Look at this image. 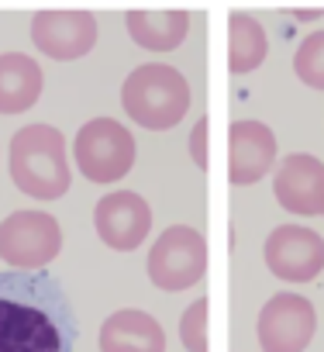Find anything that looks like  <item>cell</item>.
I'll return each instance as SVG.
<instances>
[{
	"label": "cell",
	"instance_id": "cell-1",
	"mask_svg": "<svg viewBox=\"0 0 324 352\" xmlns=\"http://www.w3.org/2000/svg\"><path fill=\"white\" fill-rule=\"evenodd\" d=\"M76 314L45 270L0 273V352H73Z\"/></svg>",
	"mask_w": 324,
	"mask_h": 352
},
{
	"label": "cell",
	"instance_id": "cell-2",
	"mask_svg": "<svg viewBox=\"0 0 324 352\" xmlns=\"http://www.w3.org/2000/svg\"><path fill=\"white\" fill-rule=\"evenodd\" d=\"M8 169L21 194L35 201H59L73 184L66 159V135L52 124H25L8 148Z\"/></svg>",
	"mask_w": 324,
	"mask_h": 352
},
{
	"label": "cell",
	"instance_id": "cell-3",
	"mask_svg": "<svg viewBox=\"0 0 324 352\" xmlns=\"http://www.w3.org/2000/svg\"><path fill=\"white\" fill-rule=\"evenodd\" d=\"M121 107L145 131H170L190 111V83L170 63H141L121 83Z\"/></svg>",
	"mask_w": 324,
	"mask_h": 352
},
{
	"label": "cell",
	"instance_id": "cell-4",
	"mask_svg": "<svg viewBox=\"0 0 324 352\" xmlns=\"http://www.w3.org/2000/svg\"><path fill=\"white\" fill-rule=\"evenodd\" d=\"M138 145L114 118H90L73 138V162L90 184H117L131 173Z\"/></svg>",
	"mask_w": 324,
	"mask_h": 352
},
{
	"label": "cell",
	"instance_id": "cell-5",
	"mask_svg": "<svg viewBox=\"0 0 324 352\" xmlns=\"http://www.w3.org/2000/svg\"><path fill=\"white\" fill-rule=\"evenodd\" d=\"M145 270L159 290L166 294L190 290L207 273V239L194 225H170L148 249Z\"/></svg>",
	"mask_w": 324,
	"mask_h": 352
},
{
	"label": "cell",
	"instance_id": "cell-6",
	"mask_svg": "<svg viewBox=\"0 0 324 352\" xmlns=\"http://www.w3.org/2000/svg\"><path fill=\"white\" fill-rule=\"evenodd\" d=\"M62 249V228L49 211H14L0 221V259L11 270H45Z\"/></svg>",
	"mask_w": 324,
	"mask_h": 352
},
{
	"label": "cell",
	"instance_id": "cell-7",
	"mask_svg": "<svg viewBox=\"0 0 324 352\" xmlns=\"http://www.w3.org/2000/svg\"><path fill=\"white\" fill-rule=\"evenodd\" d=\"M317 331V311L300 294H273L255 321L259 349L262 352H303Z\"/></svg>",
	"mask_w": 324,
	"mask_h": 352
},
{
	"label": "cell",
	"instance_id": "cell-8",
	"mask_svg": "<svg viewBox=\"0 0 324 352\" xmlns=\"http://www.w3.org/2000/svg\"><path fill=\"white\" fill-rule=\"evenodd\" d=\"M266 266L283 283H310L324 270V239L307 225H279L262 245Z\"/></svg>",
	"mask_w": 324,
	"mask_h": 352
},
{
	"label": "cell",
	"instance_id": "cell-9",
	"mask_svg": "<svg viewBox=\"0 0 324 352\" xmlns=\"http://www.w3.org/2000/svg\"><path fill=\"white\" fill-rule=\"evenodd\" d=\"M97 239L114 252H135L152 232V208L135 190L104 194L93 208Z\"/></svg>",
	"mask_w": 324,
	"mask_h": 352
},
{
	"label": "cell",
	"instance_id": "cell-10",
	"mask_svg": "<svg viewBox=\"0 0 324 352\" xmlns=\"http://www.w3.org/2000/svg\"><path fill=\"white\" fill-rule=\"evenodd\" d=\"M32 42L56 63L83 59L97 45V18L90 11H38L32 18Z\"/></svg>",
	"mask_w": 324,
	"mask_h": 352
},
{
	"label": "cell",
	"instance_id": "cell-11",
	"mask_svg": "<svg viewBox=\"0 0 324 352\" xmlns=\"http://www.w3.org/2000/svg\"><path fill=\"white\" fill-rule=\"evenodd\" d=\"M273 194L276 204L300 218L324 214V162L310 152H293L273 169Z\"/></svg>",
	"mask_w": 324,
	"mask_h": 352
},
{
	"label": "cell",
	"instance_id": "cell-12",
	"mask_svg": "<svg viewBox=\"0 0 324 352\" xmlns=\"http://www.w3.org/2000/svg\"><path fill=\"white\" fill-rule=\"evenodd\" d=\"M276 169V135L266 121H235L228 128V184L252 187Z\"/></svg>",
	"mask_w": 324,
	"mask_h": 352
},
{
	"label": "cell",
	"instance_id": "cell-13",
	"mask_svg": "<svg viewBox=\"0 0 324 352\" xmlns=\"http://www.w3.org/2000/svg\"><path fill=\"white\" fill-rule=\"evenodd\" d=\"M100 352H166V331L148 311L121 307L100 324Z\"/></svg>",
	"mask_w": 324,
	"mask_h": 352
},
{
	"label": "cell",
	"instance_id": "cell-14",
	"mask_svg": "<svg viewBox=\"0 0 324 352\" xmlns=\"http://www.w3.org/2000/svg\"><path fill=\"white\" fill-rule=\"evenodd\" d=\"M42 66L25 52L0 56V114H25L42 97Z\"/></svg>",
	"mask_w": 324,
	"mask_h": 352
},
{
	"label": "cell",
	"instance_id": "cell-15",
	"mask_svg": "<svg viewBox=\"0 0 324 352\" xmlns=\"http://www.w3.org/2000/svg\"><path fill=\"white\" fill-rule=\"evenodd\" d=\"M128 35L145 52H173L190 35L187 11H128Z\"/></svg>",
	"mask_w": 324,
	"mask_h": 352
},
{
	"label": "cell",
	"instance_id": "cell-16",
	"mask_svg": "<svg viewBox=\"0 0 324 352\" xmlns=\"http://www.w3.org/2000/svg\"><path fill=\"white\" fill-rule=\"evenodd\" d=\"M266 56H269L266 28L252 14L231 11V18H228V69H231V76L259 69L266 63Z\"/></svg>",
	"mask_w": 324,
	"mask_h": 352
},
{
	"label": "cell",
	"instance_id": "cell-17",
	"mask_svg": "<svg viewBox=\"0 0 324 352\" xmlns=\"http://www.w3.org/2000/svg\"><path fill=\"white\" fill-rule=\"evenodd\" d=\"M293 73L303 87L310 90H324V28L310 32L293 56Z\"/></svg>",
	"mask_w": 324,
	"mask_h": 352
},
{
	"label": "cell",
	"instance_id": "cell-18",
	"mask_svg": "<svg viewBox=\"0 0 324 352\" xmlns=\"http://www.w3.org/2000/svg\"><path fill=\"white\" fill-rule=\"evenodd\" d=\"M180 342L187 352H207V297H197L180 314Z\"/></svg>",
	"mask_w": 324,
	"mask_h": 352
},
{
	"label": "cell",
	"instance_id": "cell-19",
	"mask_svg": "<svg viewBox=\"0 0 324 352\" xmlns=\"http://www.w3.org/2000/svg\"><path fill=\"white\" fill-rule=\"evenodd\" d=\"M207 131H211V121L197 118V124L190 131V159L197 169H207Z\"/></svg>",
	"mask_w": 324,
	"mask_h": 352
},
{
	"label": "cell",
	"instance_id": "cell-20",
	"mask_svg": "<svg viewBox=\"0 0 324 352\" xmlns=\"http://www.w3.org/2000/svg\"><path fill=\"white\" fill-rule=\"evenodd\" d=\"M290 14H293L297 21H317L324 11H321V8H314V11H290Z\"/></svg>",
	"mask_w": 324,
	"mask_h": 352
}]
</instances>
